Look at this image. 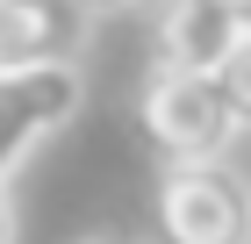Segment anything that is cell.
<instances>
[{"instance_id":"6da1fadb","label":"cell","mask_w":251,"mask_h":244,"mask_svg":"<svg viewBox=\"0 0 251 244\" xmlns=\"http://www.w3.org/2000/svg\"><path fill=\"white\" fill-rule=\"evenodd\" d=\"M158 244H251V180L230 158L158 172Z\"/></svg>"},{"instance_id":"7a4b0ae2","label":"cell","mask_w":251,"mask_h":244,"mask_svg":"<svg viewBox=\"0 0 251 244\" xmlns=\"http://www.w3.org/2000/svg\"><path fill=\"white\" fill-rule=\"evenodd\" d=\"M136 115H144V136L158 144L165 165H194V158H223L237 136L230 101L215 86V72H179V65H158L136 94Z\"/></svg>"},{"instance_id":"3957f363","label":"cell","mask_w":251,"mask_h":244,"mask_svg":"<svg viewBox=\"0 0 251 244\" xmlns=\"http://www.w3.org/2000/svg\"><path fill=\"white\" fill-rule=\"evenodd\" d=\"M86 101L79 65H29V72H0V187L65 130Z\"/></svg>"},{"instance_id":"277c9868","label":"cell","mask_w":251,"mask_h":244,"mask_svg":"<svg viewBox=\"0 0 251 244\" xmlns=\"http://www.w3.org/2000/svg\"><path fill=\"white\" fill-rule=\"evenodd\" d=\"M86 22L94 15H86L79 0H0V72L79 65Z\"/></svg>"},{"instance_id":"5b68a950","label":"cell","mask_w":251,"mask_h":244,"mask_svg":"<svg viewBox=\"0 0 251 244\" xmlns=\"http://www.w3.org/2000/svg\"><path fill=\"white\" fill-rule=\"evenodd\" d=\"M237 43H244L237 0H158V65L215 72Z\"/></svg>"},{"instance_id":"8992f818","label":"cell","mask_w":251,"mask_h":244,"mask_svg":"<svg viewBox=\"0 0 251 244\" xmlns=\"http://www.w3.org/2000/svg\"><path fill=\"white\" fill-rule=\"evenodd\" d=\"M215 86H223V101H230V122H237V136L251 130V36L237 43L223 65H215Z\"/></svg>"},{"instance_id":"52a82bcc","label":"cell","mask_w":251,"mask_h":244,"mask_svg":"<svg viewBox=\"0 0 251 244\" xmlns=\"http://www.w3.org/2000/svg\"><path fill=\"white\" fill-rule=\"evenodd\" d=\"M22 237V216H15V194L0 187V244H15Z\"/></svg>"},{"instance_id":"ba28073f","label":"cell","mask_w":251,"mask_h":244,"mask_svg":"<svg viewBox=\"0 0 251 244\" xmlns=\"http://www.w3.org/2000/svg\"><path fill=\"white\" fill-rule=\"evenodd\" d=\"M86 15H129V7H144V0H79Z\"/></svg>"},{"instance_id":"9c48e42d","label":"cell","mask_w":251,"mask_h":244,"mask_svg":"<svg viewBox=\"0 0 251 244\" xmlns=\"http://www.w3.org/2000/svg\"><path fill=\"white\" fill-rule=\"evenodd\" d=\"M237 22H244V36H251V0H237Z\"/></svg>"},{"instance_id":"30bf717a","label":"cell","mask_w":251,"mask_h":244,"mask_svg":"<svg viewBox=\"0 0 251 244\" xmlns=\"http://www.w3.org/2000/svg\"><path fill=\"white\" fill-rule=\"evenodd\" d=\"M86 244H144V237H86Z\"/></svg>"}]
</instances>
